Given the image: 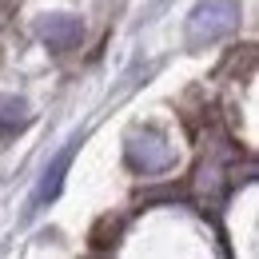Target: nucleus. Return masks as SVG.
I'll list each match as a JSON object with an SVG mask.
<instances>
[{
  "mask_svg": "<svg viewBox=\"0 0 259 259\" xmlns=\"http://www.w3.org/2000/svg\"><path fill=\"white\" fill-rule=\"evenodd\" d=\"M28 124H32V108H28V100L0 96V136H4V140H8V136H20Z\"/></svg>",
  "mask_w": 259,
  "mask_h": 259,
  "instance_id": "39448f33",
  "label": "nucleus"
},
{
  "mask_svg": "<svg viewBox=\"0 0 259 259\" xmlns=\"http://www.w3.org/2000/svg\"><path fill=\"white\" fill-rule=\"evenodd\" d=\"M124 160L140 176H160V171H167L176 163V152H171V144L156 128H136L124 140Z\"/></svg>",
  "mask_w": 259,
  "mask_h": 259,
  "instance_id": "f03ea898",
  "label": "nucleus"
},
{
  "mask_svg": "<svg viewBox=\"0 0 259 259\" xmlns=\"http://www.w3.org/2000/svg\"><path fill=\"white\" fill-rule=\"evenodd\" d=\"M243 20V4L239 0H195V8L188 12V28L184 40L188 48H207V44H220L239 28Z\"/></svg>",
  "mask_w": 259,
  "mask_h": 259,
  "instance_id": "f257e3e1",
  "label": "nucleus"
},
{
  "mask_svg": "<svg viewBox=\"0 0 259 259\" xmlns=\"http://www.w3.org/2000/svg\"><path fill=\"white\" fill-rule=\"evenodd\" d=\"M76 148H80V140H72L64 152H60L56 160L44 167V180H40V188H36V207H44V203H52V199L60 195L64 176H68V167H72V156H76Z\"/></svg>",
  "mask_w": 259,
  "mask_h": 259,
  "instance_id": "20e7f679",
  "label": "nucleus"
},
{
  "mask_svg": "<svg viewBox=\"0 0 259 259\" xmlns=\"http://www.w3.org/2000/svg\"><path fill=\"white\" fill-rule=\"evenodd\" d=\"M36 36H40L52 52H72V48H80V40H84V24H80L76 16H68V12H52V16H44V20L36 24Z\"/></svg>",
  "mask_w": 259,
  "mask_h": 259,
  "instance_id": "7ed1b4c3",
  "label": "nucleus"
}]
</instances>
